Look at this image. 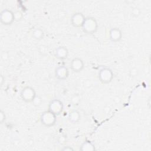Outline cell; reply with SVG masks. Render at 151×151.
<instances>
[{
  "mask_svg": "<svg viewBox=\"0 0 151 151\" xmlns=\"http://www.w3.org/2000/svg\"><path fill=\"white\" fill-rule=\"evenodd\" d=\"M68 118L70 122L73 123H77L80 120L81 115L78 110H73L69 113Z\"/></svg>",
  "mask_w": 151,
  "mask_h": 151,
  "instance_id": "12",
  "label": "cell"
},
{
  "mask_svg": "<svg viewBox=\"0 0 151 151\" xmlns=\"http://www.w3.org/2000/svg\"><path fill=\"white\" fill-rule=\"evenodd\" d=\"M4 80H5V78H4V76L2 75H1V76H0V83H1V86L3 85V83L4 81Z\"/></svg>",
  "mask_w": 151,
  "mask_h": 151,
  "instance_id": "21",
  "label": "cell"
},
{
  "mask_svg": "<svg viewBox=\"0 0 151 151\" xmlns=\"http://www.w3.org/2000/svg\"><path fill=\"white\" fill-rule=\"evenodd\" d=\"M74 149L73 147H71V146H64L61 150L63 151H73Z\"/></svg>",
  "mask_w": 151,
  "mask_h": 151,
  "instance_id": "20",
  "label": "cell"
},
{
  "mask_svg": "<svg viewBox=\"0 0 151 151\" xmlns=\"http://www.w3.org/2000/svg\"><path fill=\"white\" fill-rule=\"evenodd\" d=\"M44 31H42V29L40 28H35L32 33V37L35 39V40H41L44 37Z\"/></svg>",
  "mask_w": 151,
  "mask_h": 151,
  "instance_id": "14",
  "label": "cell"
},
{
  "mask_svg": "<svg viewBox=\"0 0 151 151\" xmlns=\"http://www.w3.org/2000/svg\"><path fill=\"white\" fill-rule=\"evenodd\" d=\"M0 21L2 24L9 25L15 21L14 12L8 9H3L0 14Z\"/></svg>",
  "mask_w": 151,
  "mask_h": 151,
  "instance_id": "6",
  "label": "cell"
},
{
  "mask_svg": "<svg viewBox=\"0 0 151 151\" xmlns=\"http://www.w3.org/2000/svg\"><path fill=\"white\" fill-rule=\"evenodd\" d=\"M48 110L55 114L57 116L60 115L64 110V104L61 100L58 99L51 100L49 104Z\"/></svg>",
  "mask_w": 151,
  "mask_h": 151,
  "instance_id": "5",
  "label": "cell"
},
{
  "mask_svg": "<svg viewBox=\"0 0 151 151\" xmlns=\"http://www.w3.org/2000/svg\"><path fill=\"white\" fill-rule=\"evenodd\" d=\"M14 19L16 21H21L23 17L22 13L19 10H17L14 12Z\"/></svg>",
  "mask_w": 151,
  "mask_h": 151,
  "instance_id": "15",
  "label": "cell"
},
{
  "mask_svg": "<svg viewBox=\"0 0 151 151\" xmlns=\"http://www.w3.org/2000/svg\"><path fill=\"white\" fill-rule=\"evenodd\" d=\"M80 97L78 96H74L72 99H71V102L73 103V104L76 105V104H78L80 102Z\"/></svg>",
  "mask_w": 151,
  "mask_h": 151,
  "instance_id": "19",
  "label": "cell"
},
{
  "mask_svg": "<svg viewBox=\"0 0 151 151\" xmlns=\"http://www.w3.org/2000/svg\"><path fill=\"white\" fill-rule=\"evenodd\" d=\"M55 55L59 60H65L68 55V50L64 46H59L55 50Z\"/></svg>",
  "mask_w": 151,
  "mask_h": 151,
  "instance_id": "11",
  "label": "cell"
},
{
  "mask_svg": "<svg viewBox=\"0 0 151 151\" xmlns=\"http://www.w3.org/2000/svg\"><path fill=\"white\" fill-rule=\"evenodd\" d=\"M55 77L59 80H64L67 79L69 76V71L68 68L64 65L58 66L55 68Z\"/></svg>",
  "mask_w": 151,
  "mask_h": 151,
  "instance_id": "8",
  "label": "cell"
},
{
  "mask_svg": "<svg viewBox=\"0 0 151 151\" xmlns=\"http://www.w3.org/2000/svg\"><path fill=\"white\" fill-rule=\"evenodd\" d=\"M83 31L86 34H92L95 33L98 29V23L97 20L92 17H86L83 24L81 27Z\"/></svg>",
  "mask_w": 151,
  "mask_h": 151,
  "instance_id": "1",
  "label": "cell"
},
{
  "mask_svg": "<svg viewBox=\"0 0 151 151\" xmlns=\"http://www.w3.org/2000/svg\"><path fill=\"white\" fill-rule=\"evenodd\" d=\"M95 149L94 145L90 140L84 141L80 147L81 151H94Z\"/></svg>",
  "mask_w": 151,
  "mask_h": 151,
  "instance_id": "13",
  "label": "cell"
},
{
  "mask_svg": "<svg viewBox=\"0 0 151 151\" xmlns=\"http://www.w3.org/2000/svg\"><path fill=\"white\" fill-rule=\"evenodd\" d=\"M84 67V61L78 57L74 58L70 63V68L74 72L81 71Z\"/></svg>",
  "mask_w": 151,
  "mask_h": 151,
  "instance_id": "9",
  "label": "cell"
},
{
  "mask_svg": "<svg viewBox=\"0 0 151 151\" xmlns=\"http://www.w3.org/2000/svg\"><path fill=\"white\" fill-rule=\"evenodd\" d=\"M6 120V114L3 110L0 111V122L1 123H3L4 121Z\"/></svg>",
  "mask_w": 151,
  "mask_h": 151,
  "instance_id": "18",
  "label": "cell"
},
{
  "mask_svg": "<svg viewBox=\"0 0 151 151\" xmlns=\"http://www.w3.org/2000/svg\"><path fill=\"white\" fill-rule=\"evenodd\" d=\"M86 17L81 12H76L71 17L70 22L73 26L77 28L81 27Z\"/></svg>",
  "mask_w": 151,
  "mask_h": 151,
  "instance_id": "7",
  "label": "cell"
},
{
  "mask_svg": "<svg viewBox=\"0 0 151 151\" xmlns=\"http://www.w3.org/2000/svg\"><path fill=\"white\" fill-rule=\"evenodd\" d=\"M140 10L138 8H133V9H132V15H133V16H134V17H138L139 15H140Z\"/></svg>",
  "mask_w": 151,
  "mask_h": 151,
  "instance_id": "17",
  "label": "cell"
},
{
  "mask_svg": "<svg viewBox=\"0 0 151 151\" xmlns=\"http://www.w3.org/2000/svg\"><path fill=\"white\" fill-rule=\"evenodd\" d=\"M113 76L112 70L108 67H103L100 70L98 74L99 78L103 84L110 83L113 78Z\"/></svg>",
  "mask_w": 151,
  "mask_h": 151,
  "instance_id": "4",
  "label": "cell"
},
{
  "mask_svg": "<svg viewBox=\"0 0 151 151\" xmlns=\"http://www.w3.org/2000/svg\"><path fill=\"white\" fill-rule=\"evenodd\" d=\"M32 103H33V104H34V106H39L41 105V103H42V100H41V99L40 97L37 96L35 97V99H34V100L32 101Z\"/></svg>",
  "mask_w": 151,
  "mask_h": 151,
  "instance_id": "16",
  "label": "cell"
},
{
  "mask_svg": "<svg viewBox=\"0 0 151 151\" xmlns=\"http://www.w3.org/2000/svg\"><path fill=\"white\" fill-rule=\"evenodd\" d=\"M57 116L48 110L42 112L40 116L41 124L47 127L53 126L55 124Z\"/></svg>",
  "mask_w": 151,
  "mask_h": 151,
  "instance_id": "2",
  "label": "cell"
},
{
  "mask_svg": "<svg viewBox=\"0 0 151 151\" xmlns=\"http://www.w3.org/2000/svg\"><path fill=\"white\" fill-rule=\"evenodd\" d=\"M37 96L36 91L33 87L29 86L24 87L20 92V97L22 100L27 103L32 102Z\"/></svg>",
  "mask_w": 151,
  "mask_h": 151,
  "instance_id": "3",
  "label": "cell"
},
{
  "mask_svg": "<svg viewBox=\"0 0 151 151\" xmlns=\"http://www.w3.org/2000/svg\"><path fill=\"white\" fill-rule=\"evenodd\" d=\"M109 39L113 42H117L122 38V32L119 28H112L109 31Z\"/></svg>",
  "mask_w": 151,
  "mask_h": 151,
  "instance_id": "10",
  "label": "cell"
}]
</instances>
